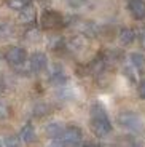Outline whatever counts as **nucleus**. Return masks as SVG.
<instances>
[{"label":"nucleus","instance_id":"f257e3e1","mask_svg":"<svg viewBox=\"0 0 145 147\" xmlns=\"http://www.w3.org/2000/svg\"><path fill=\"white\" fill-rule=\"evenodd\" d=\"M40 22H42V27L43 29H59L64 24V18L59 15L58 11L46 10V11H43V15L40 18Z\"/></svg>","mask_w":145,"mask_h":147},{"label":"nucleus","instance_id":"f03ea898","mask_svg":"<svg viewBox=\"0 0 145 147\" xmlns=\"http://www.w3.org/2000/svg\"><path fill=\"white\" fill-rule=\"evenodd\" d=\"M83 139V134H81V129L78 126H69L65 128L62 133V142L65 147H77Z\"/></svg>","mask_w":145,"mask_h":147},{"label":"nucleus","instance_id":"7ed1b4c3","mask_svg":"<svg viewBox=\"0 0 145 147\" xmlns=\"http://www.w3.org/2000/svg\"><path fill=\"white\" fill-rule=\"evenodd\" d=\"M118 123H120L123 128H128V129H140L142 128V121H140V117L134 112H121L118 115Z\"/></svg>","mask_w":145,"mask_h":147},{"label":"nucleus","instance_id":"20e7f679","mask_svg":"<svg viewBox=\"0 0 145 147\" xmlns=\"http://www.w3.org/2000/svg\"><path fill=\"white\" fill-rule=\"evenodd\" d=\"M5 59H7L11 66H21V64H24L26 59H27V53L21 47H10L5 51Z\"/></svg>","mask_w":145,"mask_h":147},{"label":"nucleus","instance_id":"39448f33","mask_svg":"<svg viewBox=\"0 0 145 147\" xmlns=\"http://www.w3.org/2000/svg\"><path fill=\"white\" fill-rule=\"evenodd\" d=\"M91 129L96 136L105 138L112 131V125H110L109 118H91Z\"/></svg>","mask_w":145,"mask_h":147},{"label":"nucleus","instance_id":"423d86ee","mask_svg":"<svg viewBox=\"0 0 145 147\" xmlns=\"http://www.w3.org/2000/svg\"><path fill=\"white\" fill-rule=\"evenodd\" d=\"M48 66V58L45 53H40V51H37L34 53L32 56H30L29 59V67L32 72H42V70H45Z\"/></svg>","mask_w":145,"mask_h":147},{"label":"nucleus","instance_id":"0eeeda50","mask_svg":"<svg viewBox=\"0 0 145 147\" xmlns=\"http://www.w3.org/2000/svg\"><path fill=\"white\" fill-rule=\"evenodd\" d=\"M129 13L136 19H145V2L144 0H129L128 2Z\"/></svg>","mask_w":145,"mask_h":147},{"label":"nucleus","instance_id":"6e6552de","mask_svg":"<svg viewBox=\"0 0 145 147\" xmlns=\"http://www.w3.org/2000/svg\"><path fill=\"white\" fill-rule=\"evenodd\" d=\"M35 18H37V11L32 5H26V7H22V10H19V19L22 22L30 24V22L35 21Z\"/></svg>","mask_w":145,"mask_h":147},{"label":"nucleus","instance_id":"1a4fd4ad","mask_svg":"<svg viewBox=\"0 0 145 147\" xmlns=\"http://www.w3.org/2000/svg\"><path fill=\"white\" fill-rule=\"evenodd\" d=\"M88 69H89L91 74H94V75H102V72H104L105 69V58L104 56H97L96 59H93L89 63V66H88Z\"/></svg>","mask_w":145,"mask_h":147},{"label":"nucleus","instance_id":"9d476101","mask_svg":"<svg viewBox=\"0 0 145 147\" xmlns=\"http://www.w3.org/2000/svg\"><path fill=\"white\" fill-rule=\"evenodd\" d=\"M19 138H21V141H24V142L30 144L35 141L37 134H35V128H34L30 123H27V125H24L21 128V133H19Z\"/></svg>","mask_w":145,"mask_h":147},{"label":"nucleus","instance_id":"9b49d317","mask_svg":"<svg viewBox=\"0 0 145 147\" xmlns=\"http://www.w3.org/2000/svg\"><path fill=\"white\" fill-rule=\"evenodd\" d=\"M118 38H120L121 45L128 47V45H131L136 40V34H134V30L129 29V27H123V29L120 30V34H118Z\"/></svg>","mask_w":145,"mask_h":147},{"label":"nucleus","instance_id":"f8f14e48","mask_svg":"<svg viewBox=\"0 0 145 147\" xmlns=\"http://www.w3.org/2000/svg\"><path fill=\"white\" fill-rule=\"evenodd\" d=\"M45 131H46V136H50V138H53V139H56V138L62 136L64 128H62L61 123H50V125L45 128Z\"/></svg>","mask_w":145,"mask_h":147},{"label":"nucleus","instance_id":"ddd939ff","mask_svg":"<svg viewBox=\"0 0 145 147\" xmlns=\"http://www.w3.org/2000/svg\"><path fill=\"white\" fill-rule=\"evenodd\" d=\"M91 118H109L107 110L101 102H96L91 106Z\"/></svg>","mask_w":145,"mask_h":147},{"label":"nucleus","instance_id":"4468645a","mask_svg":"<svg viewBox=\"0 0 145 147\" xmlns=\"http://www.w3.org/2000/svg\"><path fill=\"white\" fill-rule=\"evenodd\" d=\"M32 114L35 115V117H38V118L45 117V115L50 114V106H48L46 102H37L35 106H34V109H32Z\"/></svg>","mask_w":145,"mask_h":147},{"label":"nucleus","instance_id":"2eb2a0df","mask_svg":"<svg viewBox=\"0 0 145 147\" xmlns=\"http://www.w3.org/2000/svg\"><path fill=\"white\" fill-rule=\"evenodd\" d=\"M81 30H83V34L86 37H96L97 35V32H99V29H97V26H96L94 22H83V27H81Z\"/></svg>","mask_w":145,"mask_h":147},{"label":"nucleus","instance_id":"dca6fc26","mask_svg":"<svg viewBox=\"0 0 145 147\" xmlns=\"http://www.w3.org/2000/svg\"><path fill=\"white\" fill-rule=\"evenodd\" d=\"M70 47L73 48V50H83L85 47H86V40H85V37L83 35H75V37H72L70 38Z\"/></svg>","mask_w":145,"mask_h":147},{"label":"nucleus","instance_id":"f3484780","mask_svg":"<svg viewBox=\"0 0 145 147\" xmlns=\"http://www.w3.org/2000/svg\"><path fill=\"white\" fill-rule=\"evenodd\" d=\"M51 83L56 85V86H61V85H65L67 83V75L64 74V70L62 72H58V74H51Z\"/></svg>","mask_w":145,"mask_h":147},{"label":"nucleus","instance_id":"a211bd4d","mask_svg":"<svg viewBox=\"0 0 145 147\" xmlns=\"http://www.w3.org/2000/svg\"><path fill=\"white\" fill-rule=\"evenodd\" d=\"M131 64H132V67H136V69H142V67L145 66V58L140 53H132V55H131Z\"/></svg>","mask_w":145,"mask_h":147},{"label":"nucleus","instance_id":"6ab92c4d","mask_svg":"<svg viewBox=\"0 0 145 147\" xmlns=\"http://www.w3.org/2000/svg\"><path fill=\"white\" fill-rule=\"evenodd\" d=\"M3 144H5V147H21V138L15 136V134H10V136L5 138Z\"/></svg>","mask_w":145,"mask_h":147},{"label":"nucleus","instance_id":"aec40b11","mask_svg":"<svg viewBox=\"0 0 145 147\" xmlns=\"http://www.w3.org/2000/svg\"><path fill=\"white\" fill-rule=\"evenodd\" d=\"M26 37H27L29 40H32V42L40 40V30H37V29H29L27 32H26Z\"/></svg>","mask_w":145,"mask_h":147},{"label":"nucleus","instance_id":"412c9836","mask_svg":"<svg viewBox=\"0 0 145 147\" xmlns=\"http://www.w3.org/2000/svg\"><path fill=\"white\" fill-rule=\"evenodd\" d=\"M10 107L7 106V104L5 102H0V118H2V120H5V118H8L10 117Z\"/></svg>","mask_w":145,"mask_h":147},{"label":"nucleus","instance_id":"4be33fe9","mask_svg":"<svg viewBox=\"0 0 145 147\" xmlns=\"http://www.w3.org/2000/svg\"><path fill=\"white\" fill-rule=\"evenodd\" d=\"M7 5L13 10H22V7H26L21 0H7Z\"/></svg>","mask_w":145,"mask_h":147},{"label":"nucleus","instance_id":"5701e85b","mask_svg":"<svg viewBox=\"0 0 145 147\" xmlns=\"http://www.w3.org/2000/svg\"><path fill=\"white\" fill-rule=\"evenodd\" d=\"M137 93H139V96H140L142 99H145V80H142L140 83H139Z\"/></svg>","mask_w":145,"mask_h":147},{"label":"nucleus","instance_id":"b1692460","mask_svg":"<svg viewBox=\"0 0 145 147\" xmlns=\"http://www.w3.org/2000/svg\"><path fill=\"white\" fill-rule=\"evenodd\" d=\"M123 74H124V75H126L128 78H129V82H134V80H136V78H134V72H132V70H131L129 67H124Z\"/></svg>","mask_w":145,"mask_h":147},{"label":"nucleus","instance_id":"393cba45","mask_svg":"<svg viewBox=\"0 0 145 147\" xmlns=\"http://www.w3.org/2000/svg\"><path fill=\"white\" fill-rule=\"evenodd\" d=\"M48 147H65L62 141H53V142L48 144Z\"/></svg>","mask_w":145,"mask_h":147},{"label":"nucleus","instance_id":"a878e982","mask_svg":"<svg viewBox=\"0 0 145 147\" xmlns=\"http://www.w3.org/2000/svg\"><path fill=\"white\" fill-rule=\"evenodd\" d=\"M140 45H142V48L145 50V29H144V32L140 34Z\"/></svg>","mask_w":145,"mask_h":147},{"label":"nucleus","instance_id":"bb28decb","mask_svg":"<svg viewBox=\"0 0 145 147\" xmlns=\"http://www.w3.org/2000/svg\"><path fill=\"white\" fill-rule=\"evenodd\" d=\"M83 147H99V146L94 142H91V141H86V142H83Z\"/></svg>","mask_w":145,"mask_h":147},{"label":"nucleus","instance_id":"cd10ccee","mask_svg":"<svg viewBox=\"0 0 145 147\" xmlns=\"http://www.w3.org/2000/svg\"><path fill=\"white\" fill-rule=\"evenodd\" d=\"M5 90V83H3V80H2V77H0V93Z\"/></svg>","mask_w":145,"mask_h":147},{"label":"nucleus","instance_id":"c85d7f7f","mask_svg":"<svg viewBox=\"0 0 145 147\" xmlns=\"http://www.w3.org/2000/svg\"><path fill=\"white\" fill-rule=\"evenodd\" d=\"M21 2H22V3H24V5H30V3H32V2H34V0H21Z\"/></svg>","mask_w":145,"mask_h":147},{"label":"nucleus","instance_id":"c756f323","mask_svg":"<svg viewBox=\"0 0 145 147\" xmlns=\"http://www.w3.org/2000/svg\"><path fill=\"white\" fill-rule=\"evenodd\" d=\"M0 147H2V142H0Z\"/></svg>","mask_w":145,"mask_h":147}]
</instances>
